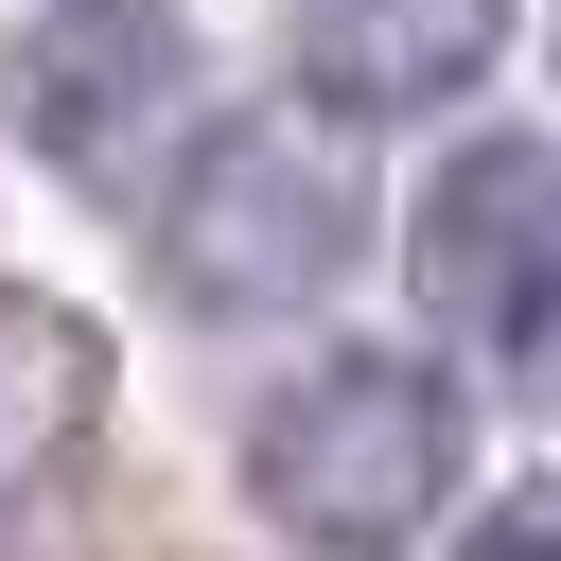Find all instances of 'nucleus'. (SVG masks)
Instances as JSON below:
<instances>
[{
	"instance_id": "1",
	"label": "nucleus",
	"mask_w": 561,
	"mask_h": 561,
	"mask_svg": "<svg viewBox=\"0 0 561 561\" xmlns=\"http://www.w3.org/2000/svg\"><path fill=\"white\" fill-rule=\"evenodd\" d=\"M456 491V386L421 351H316L245 403V508L316 561H403Z\"/></svg>"
},
{
	"instance_id": "2",
	"label": "nucleus",
	"mask_w": 561,
	"mask_h": 561,
	"mask_svg": "<svg viewBox=\"0 0 561 561\" xmlns=\"http://www.w3.org/2000/svg\"><path fill=\"white\" fill-rule=\"evenodd\" d=\"M351 245H368V210H351V158L316 123H210L175 210H158V280L210 316H298L351 280Z\"/></svg>"
},
{
	"instance_id": "3",
	"label": "nucleus",
	"mask_w": 561,
	"mask_h": 561,
	"mask_svg": "<svg viewBox=\"0 0 561 561\" xmlns=\"http://www.w3.org/2000/svg\"><path fill=\"white\" fill-rule=\"evenodd\" d=\"M421 298L491 351H543L561 333V140H456L421 175V228H403Z\"/></svg>"
},
{
	"instance_id": "4",
	"label": "nucleus",
	"mask_w": 561,
	"mask_h": 561,
	"mask_svg": "<svg viewBox=\"0 0 561 561\" xmlns=\"http://www.w3.org/2000/svg\"><path fill=\"white\" fill-rule=\"evenodd\" d=\"M175 88H193L175 0H35V18L0 35V140H35V158H105V140H140Z\"/></svg>"
},
{
	"instance_id": "5",
	"label": "nucleus",
	"mask_w": 561,
	"mask_h": 561,
	"mask_svg": "<svg viewBox=\"0 0 561 561\" xmlns=\"http://www.w3.org/2000/svg\"><path fill=\"white\" fill-rule=\"evenodd\" d=\"M508 18H526V0H316L298 88H316L333 123H421V105H456V88L508 53Z\"/></svg>"
},
{
	"instance_id": "6",
	"label": "nucleus",
	"mask_w": 561,
	"mask_h": 561,
	"mask_svg": "<svg viewBox=\"0 0 561 561\" xmlns=\"http://www.w3.org/2000/svg\"><path fill=\"white\" fill-rule=\"evenodd\" d=\"M70 421H88V333H70L53 298H0V491H18Z\"/></svg>"
},
{
	"instance_id": "7",
	"label": "nucleus",
	"mask_w": 561,
	"mask_h": 561,
	"mask_svg": "<svg viewBox=\"0 0 561 561\" xmlns=\"http://www.w3.org/2000/svg\"><path fill=\"white\" fill-rule=\"evenodd\" d=\"M456 561H561V491H508V508H473V526H456Z\"/></svg>"
}]
</instances>
